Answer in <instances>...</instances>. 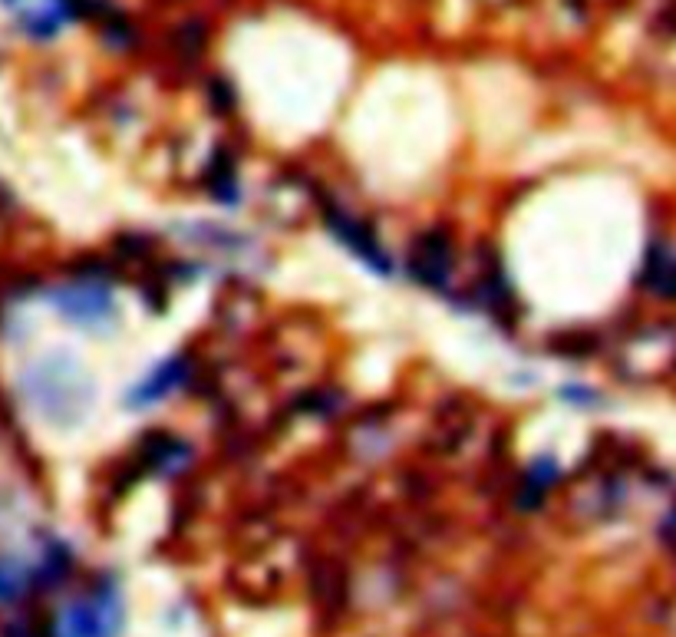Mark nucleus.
<instances>
[{"label": "nucleus", "mask_w": 676, "mask_h": 637, "mask_svg": "<svg viewBox=\"0 0 676 637\" xmlns=\"http://www.w3.org/2000/svg\"><path fill=\"white\" fill-rule=\"evenodd\" d=\"M327 225L330 232H334L343 245H347L353 255H357L363 265H370L376 274H390L393 271V261L386 258V251L380 248V241H376V235L370 232L367 225L357 222L353 215H347L343 208H327Z\"/></svg>", "instance_id": "nucleus-3"}, {"label": "nucleus", "mask_w": 676, "mask_h": 637, "mask_svg": "<svg viewBox=\"0 0 676 637\" xmlns=\"http://www.w3.org/2000/svg\"><path fill=\"white\" fill-rule=\"evenodd\" d=\"M27 588L24 568H17L14 562H0V604L17 601Z\"/></svg>", "instance_id": "nucleus-7"}, {"label": "nucleus", "mask_w": 676, "mask_h": 637, "mask_svg": "<svg viewBox=\"0 0 676 637\" xmlns=\"http://www.w3.org/2000/svg\"><path fill=\"white\" fill-rule=\"evenodd\" d=\"M119 598L113 588L96 591L90 601H76L60 621V637H116Z\"/></svg>", "instance_id": "nucleus-2"}, {"label": "nucleus", "mask_w": 676, "mask_h": 637, "mask_svg": "<svg viewBox=\"0 0 676 637\" xmlns=\"http://www.w3.org/2000/svg\"><path fill=\"white\" fill-rule=\"evenodd\" d=\"M57 304L63 307V314L70 317V321L83 324V327L113 317V301H109V294L103 288H96V284H83V288L60 291Z\"/></svg>", "instance_id": "nucleus-4"}, {"label": "nucleus", "mask_w": 676, "mask_h": 637, "mask_svg": "<svg viewBox=\"0 0 676 637\" xmlns=\"http://www.w3.org/2000/svg\"><path fill=\"white\" fill-rule=\"evenodd\" d=\"M27 383H30L33 403H37L47 416L53 410V400H57V393H63V400H66V406H70V413H73V420H76V413H80L83 406H86V400H90V383H86L80 373H76L73 364H66V360H63V373H57V360H50V364H40L37 370L30 373Z\"/></svg>", "instance_id": "nucleus-1"}, {"label": "nucleus", "mask_w": 676, "mask_h": 637, "mask_svg": "<svg viewBox=\"0 0 676 637\" xmlns=\"http://www.w3.org/2000/svg\"><path fill=\"white\" fill-rule=\"evenodd\" d=\"M188 370H192V364H188V357H172L165 360V364L149 373L146 383H139L136 390H132V406H149L155 400H162L165 393H172L175 387H182V383L188 380Z\"/></svg>", "instance_id": "nucleus-5"}, {"label": "nucleus", "mask_w": 676, "mask_h": 637, "mask_svg": "<svg viewBox=\"0 0 676 637\" xmlns=\"http://www.w3.org/2000/svg\"><path fill=\"white\" fill-rule=\"evenodd\" d=\"M449 265H452L449 241L439 238V235L423 238V245H419V258L413 261V274H419V281L442 288V281H446V274H449Z\"/></svg>", "instance_id": "nucleus-6"}]
</instances>
